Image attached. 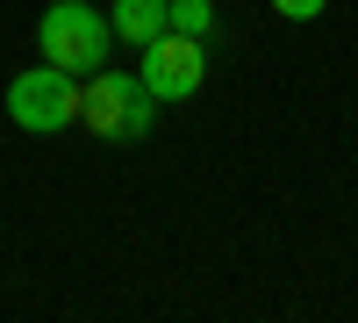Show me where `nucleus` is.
<instances>
[{"instance_id": "1", "label": "nucleus", "mask_w": 358, "mask_h": 323, "mask_svg": "<svg viewBox=\"0 0 358 323\" xmlns=\"http://www.w3.org/2000/svg\"><path fill=\"white\" fill-rule=\"evenodd\" d=\"M151 115H158V101H151V86H143L136 72H86V86H79V123L94 130L101 144H136L143 130H151Z\"/></svg>"}, {"instance_id": "2", "label": "nucleus", "mask_w": 358, "mask_h": 323, "mask_svg": "<svg viewBox=\"0 0 358 323\" xmlns=\"http://www.w3.org/2000/svg\"><path fill=\"white\" fill-rule=\"evenodd\" d=\"M36 43H43V65L86 79V72H101V65H108L115 29H108L101 8H86V0H50L43 22H36Z\"/></svg>"}, {"instance_id": "3", "label": "nucleus", "mask_w": 358, "mask_h": 323, "mask_svg": "<svg viewBox=\"0 0 358 323\" xmlns=\"http://www.w3.org/2000/svg\"><path fill=\"white\" fill-rule=\"evenodd\" d=\"M8 123L29 137H57L79 123V79L57 72V65H29L8 79Z\"/></svg>"}, {"instance_id": "4", "label": "nucleus", "mask_w": 358, "mask_h": 323, "mask_svg": "<svg viewBox=\"0 0 358 323\" xmlns=\"http://www.w3.org/2000/svg\"><path fill=\"white\" fill-rule=\"evenodd\" d=\"M143 86H151V101H187L194 86L208 79V36H179V29H158L151 43H143Z\"/></svg>"}, {"instance_id": "5", "label": "nucleus", "mask_w": 358, "mask_h": 323, "mask_svg": "<svg viewBox=\"0 0 358 323\" xmlns=\"http://www.w3.org/2000/svg\"><path fill=\"white\" fill-rule=\"evenodd\" d=\"M108 29H115V43H151L158 29H165V0H115L108 8Z\"/></svg>"}, {"instance_id": "6", "label": "nucleus", "mask_w": 358, "mask_h": 323, "mask_svg": "<svg viewBox=\"0 0 358 323\" xmlns=\"http://www.w3.org/2000/svg\"><path fill=\"white\" fill-rule=\"evenodd\" d=\"M165 29H179V36H208V29H215V8H208V0H165Z\"/></svg>"}, {"instance_id": "7", "label": "nucleus", "mask_w": 358, "mask_h": 323, "mask_svg": "<svg viewBox=\"0 0 358 323\" xmlns=\"http://www.w3.org/2000/svg\"><path fill=\"white\" fill-rule=\"evenodd\" d=\"M330 0H273V15H287V22H315Z\"/></svg>"}]
</instances>
